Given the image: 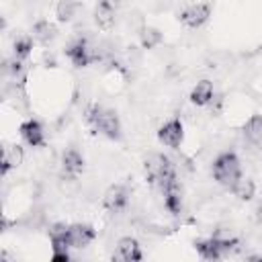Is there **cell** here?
Segmentation results:
<instances>
[{"label": "cell", "instance_id": "1", "mask_svg": "<svg viewBox=\"0 0 262 262\" xmlns=\"http://www.w3.org/2000/svg\"><path fill=\"white\" fill-rule=\"evenodd\" d=\"M86 121L94 129V133H100L113 141L121 139V121H119V115L115 111L104 108L100 104H92L86 111Z\"/></svg>", "mask_w": 262, "mask_h": 262}, {"label": "cell", "instance_id": "2", "mask_svg": "<svg viewBox=\"0 0 262 262\" xmlns=\"http://www.w3.org/2000/svg\"><path fill=\"white\" fill-rule=\"evenodd\" d=\"M213 178L231 190V186L242 178V164H239V158L233 154V151H223L219 154L215 160H213Z\"/></svg>", "mask_w": 262, "mask_h": 262}, {"label": "cell", "instance_id": "3", "mask_svg": "<svg viewBox=\"0 0 262 262\" xmlns=\"http://www.w3.org/2000/svg\"><path fill=\"white\" fill-rule=\"evenodd\" d=\"M239 246V239L237 237H219V235H213V237H207V239H196L194 242V250L196 254L203 258V260H219L227 254H231L233 250H237Z\"/></svg>", "mask_w": 262, "mask_h": 262}, {"label": "cell", "instance_id": "4", "mask_svg": "<svg viewBox=\"0 0 262 262\" xmlns=\"http://www.w3.org/2000/svg\"><path fill=\"white\" fill-rule=\"evenodd\" d=\"M143 170H145V178L149 184L162 186L164 182L176 178L174 166L170 162V158H166L164 154H149L143 162Z\"/></svg>", "mask_w": 262, "mask_h": 262}, {"label": "cell", "instance_id": "5", "mask_svg": "<svg viewBox=\"0 0 262 262\" xmlns=\"http://www.w3.org/2000/svg\"><path fill=\"white\" fill-rule=\"evenodd\" d=\"M211 16V4L207 2H196V4H190L186 6L180 14H178V20L188 27V29H199L203 27Z\"/></svg>", "mask_w": 262, "mask_h": 262}, {"label": "cell", "instance_id": "6", "mask_svg": "<svg viewBox=\"0 0 262 262\" xmlns=\"http://www.w3.org/2000/svg\"><path fill=\"white\" fill-rule=\"evenodd\" d=\"M129 203V190L125 184H111L102 194V207L111 213H121Z\"/></svg>", "mask_w": 262, "mask_h": 262}, {"label": "cell", "instance_id": "7", "mask_svg": "<svg viewBox=\"0 0 262 262\" xmlns=\"http://www.w3.org/2000/svg\"><path fill=\"white\" fill-rule=\"evenodd\" d=\"M158 139H160V143H164L168 147H174V149L180 147V143L184 139V125H182V121L176 119V117L166 121L158 129Z\"/></svg>", "mask_w": 262, "mask_h": 262}, {"label": "cell", "instance_id": "8", "mask_svg": "<svg viewBox=\"0 0 262 262\" xmlns=\"http://www.w3.org/2000/svg\"><path fill=\"white\" fill-rule=\"evenodd\" d=\"M119 8V0H98L94 6V23L98 29L108 31L115 25V12Z\"/></svg>", "mask_w": 262, "mask_h": 262}, {"label": "cell", "instance_id": "9", "mask_svg": "<svg viewBox=\"0 0 262 262\" xmlns=\"http://www.w3.org/2000/svg\"><path fill=\"white\" fill-rule=\"evenodd\" d=\"M96 231L88 223H72L68 225V244L72 248H86L90 242H94Z\"/></svg>", "mask_w": 262, "mask_h": 262}, {"label": "cell", "instance_id": "10", "mask_svg": "<svg viewBox=\"0 0 262 262\" xmlns=\"http://www.w3.org/2000/svg\"><path fill=\"white\" fill-rule=\"evenodd\" d=\"M66 55H68V59H70L76 68H86V66H90L94 59H98V55H92V53H90V47H88L86 39L74 41V43L66 49Z\"/></svg>", "mask_w": 262, "mask_h": 262}, {"label": "cell", "instance_id": "11", "mask_svg": "<svg viewBox=\"0 0 262 262\" xmlns=\"http://www.w3.org/2000/svg\"><path fill=\"white\" fill-rule=\"evenodd\" d=\"M160 190H162V194H164V205H166V209H168L172 215H178V213L182 211V188H180L178 180L172 178V180L164 182V184L160 186Z\"/></svg>", "mask_w": 262, "mask_h": 262}, {"label": "cell", "instance_id": "12", "mask_svg": "<svg viewBox=\"0 0 262 262\" xmlns=\"http://www.w3.org/2000/svg\"><path fill=\"white\" fill-rule=\"evenodd\" d=\"M18 133L23 137V141L31 147H41L45 143V131H43V125L37 121V119H29L25 123H20L18 127Z\"/></svg>", "mask_w": 262, "mask_h": 262}, {"label": "cell", "instance_id": "13", "mask_svg": "<svg viewBox=\"0 0 262 262\" xmlns=\"http://www.w3.org/2000/svg\"><path fill=\"white\" fill-rule=\"evenodd\" d=\"M117 256L121 260H125V262H137V260L143 258L141 248H139V242L135 237H131V235L119 239V244H117Z\"/></svg>", "mask_w": 262, "mask_h": 262}, {"label": "cell", "instance_id": "14", "mask_svg": "<svg viewBox=\"0 0 262 262\" xmlns=\"http://www.w3.org/2000/svg\"><path fill=\"white\" fill-rule=\"evenodd\" d=\"M61 170L70 178H76L78 174H82V170H84V158H82V154L76 151V149H66L61 154Z\"/></svg>", "mask_w": 262, "mask_h": 262}, {"label": "cell", "instance_id": "15", "mask_svg": "<svg viewBox=\"0 0 262 262\" xmlns=\"http://www.w3.org/2000/svg\"><path fill=\"white\" fill-rule=\"evenodd\" d=\"M213 98H215V92H213V84H211L209 80L196 82L194 88L190 90V102L196 104V106H205V104H209Z\"/></svg>", "mask_w": 262, "mask_h": 262}, {"label": "cell", "instance_id": "16", "mask_svg": "<svg viewBox=\"0 0 262 262\" xmlns=\"http://www.w3.org/2000/svg\"><path fill=\"white\" fill-rule=\"evenodd\" d=\"M20 162H23V147L18 143H10L2 147V176H6L10 168L20 166Z\"/></svg>", "mask_w": 262, "mask_h": 262}, {"label": "cell", "instance_id": "17", "mask_svg": "<svg viewBox=\"0 0 262 262\" xmlns=\"http://www.w3.org/2000/svg\"><path fill=\"white\" fill-rule=\"evenodd\" d=\"M55 37H57V29H55L53 23L41 18V20H37V23L33 25V39L39 41L41 45H49Z\"/></svg>", "mask_w": 262, "mask_h": 262}, {"label": "cell", "instance_id": "18", "mask_svg": "<svg viewBox=\"0 0 262 262\" xmlns=\"http://www.w3.org/2000/svg\"><path fill=\"white\" fill-rule=\"evenodd\" d=\"M242 133L244 137L254 143V145H262V115H252L244 127H242Z\"/></svg>", "mask_w": 262, "mask_h": 262}, {"label": "cell", "instance_id": "19", "mask_svg": "<svg viewBox=\"0 0 262 262\" xmlns=\"http://www.w3.org/2000/svg\"><path fill=\"white\" fill-rule=\"evenodd\" d=\"M162 41H164V35H162V31L156 29V27H143V29L139 31V43H141L143 49H154V47H158Z\"/></svg>", "mask_w": 262, "mask_h": 262}, {"label": "cell", "instance_id": "20", "mask_svg": "<svg viewBox=\"0 0 262 262\" xmlns=\"http://www.w3.org/2000/svg\"><path fill=\"white\" fill-rule=\"evenodd\" d=\"M231 192H233L239 201H252L254 194H256V184H254L252 178H244V176H242V178L231 186Z\"/></svg>", "mask_w": 262, "mask_h": 262}, {"label": "cell", "instance_id": "21", "mask_svg": "<svg viewBox=\"0 0 262 262\" xmlns=\"http://www.w3.org/2000/svg\"><path fill=\"white\" fill-rule=\"evenodd\" d=\"M78 10H80V4L76 0H59L55 6V16L59 23H70Z\"/></svg>", "mask_w": 262, "mask_h": 262}, {"label": "cell", "instance_id": "22", "mask_svg": "<svg viewBox=\"0 0 262 262\" xmlns=\"http://www.w3.org/2000/svg\"><path fill=\"white\" fill-rule=\"evenodd\" d=\"M33 51V39L31 37H18L14 39V45H12V53L16 59H27Z\"/></svg>", "mask_w": 262, "mask_h": 262}, {"label": "cell", "instance_id": "23", "mask_svg": "<svg viewBox=\"0 0 262 262\" xmlns=\"http://www.w3.org/2000/svg\"><path fill=\"white\" fill-rule=\"evenodd\" d=\"M8 70H10V74H12V78L18 82V84H23L25 82V63H23V59H12L10 61V66H8Z\"/></svg>", "mask_w": 262, "mask_h": 262}, {"label": "cell", "instance_id": "24", "mask_svg": "<svg viewBox=\"0 0 262 262\" xmlns=\"http://www.w3.org/2000/svg\"><path fill=\"white\" fill-rule=\"evenodd\" d=\"M254 221L258 223V225H262V201L256 205V209H254Z\"/></svg>", "mask_w": 262, "mask_h": 262}]
</instances>
